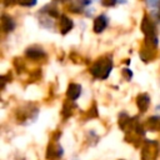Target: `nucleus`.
Listing matches in <instances>:
<instances>
[{
	"instance_id": "f03ea898",
	"label": "nucleus",
	"mask_w": 160,
	"mask_h": 160,
	"mask_svg": "<svg viewBox=\"0 0 160 160\" xmlns=\"http://www.w3.org/2000/svg\"><path fill=\"white\" fill-rule=\"evenodd\" d=\"M159 154V144L156 141H146L142 150H141V158L142 160H155Z\"/></svg>"
},
{
	"instance_id": "6e6552de",
	"label": "nucleus",
	"mask_w": 160,
	"mask_h": 160,
	"mask_svg": "<svg viewBox=\"0 0 160 160\" xmlns=\"http://www.w3.org/2000/svg\"><path fill=\"white\" fill-rule=\"evenodd\" d=\"M61 156H62V148L58 144H51L48 149L46 158L51 160H56V159H60Z\"/></svg>"
},
{
	"instance_id": "1a4fd4ad",
	"label": "nucleus",
	"mask_w": 160,
	"mask_h": 160,
	"mask_svg": "<svg viewBox=\"0 0 160 160\" xmlns=\"http://www.w3.org/2000/svg\"><path fill=\"white\" fill-rule=\"evenodd\" d=\"M80 94H81V86L78 85V84L71 82V84L69 85V88H68V91H66L68 98H69L71 101H75V100L80 96Z\"/></svg>"
},
{
	"instance_id": "ddd939ff",
	"label": "nucleus",
	"mask_w": 160,
	"mask_h": 160,
	"mask_svg": "<svg viewBox=\"0 0 160 160\" xmlns=\"http://www.w3.org/2000/svg\"><path fill=\"white\" fill-rule=\"evenodd\" d=\"M36 2L38 0H19V5L25 8H32L34 5H36Z\"/></svg>"
},
{
	"instance_id": "9d476101",
	"label": "nucleus",
	"mask_w": 160,
	"mask_h": 160,
	"mask_svg": "<svg viewBox=\"0 0 160 160\" xmlns=\"http://www.w3.org/2000/svg\"><path fill=\"white\" fill-rule=\"evenodd\" d=\"M150 104V98L148 94H140L138 96V108L140 109V111H146Z\"/></svg>"
},
{
	"instance_id": "9b49d317",
	"label": "nucleus",
	"mask_w": 160,
	"mask_h": 160,
	"mask_svg": "<svg viewBox=\"0 0 160 160\" xmlns=\"http://www.w3.org/2000/svg\"><path fill=\"white\" fill-rule=\"evenodd\" d=\"M39 12L45 14V15H49V16H51V18H58V16H59V11H58V9H56V6H55L54 4H48V5H45Z\"/></svg>"
},
{
	"instance_id": "39448f33",
	"label": "nucleus",
	"mask_w": 160,
	"mask_h": 160,
	"mask_svg": "<svg viewBox=\"0 0 160 160\" xmlns=\"http://www.w3.org/2000/svg\"><path fill=\"white\" fill-rule=\"evenodd\" d=\"M106 26H108V18H106L104 14H101V15H99V16L95 18L94 25H92L94 32L100 34V32H102V31L106 29Z\"/></svg>"
},
{
	"instance_id": "7ed1b4c3",
	"label": "nucleus",
	"mask_w": 160,
	"mask_h": 160,
	"mask_svg": "<svg viewBox=\"0 0 160 160\" xmlns=\"http://www.w3.org/2000/svg\"><path fill=\"white\" fill-rule=\"evenodd\" d=\"M140 28H141V31L145 34V38H156V26L148 15L142 18Z\"/></svg>"
},
{
	"instance_id": "a211bd4d",
	"label": "nucleus",
	"mask_w": 160,
	"mask_h": 160,
	"mask_svg": "<svg viewBox=\"0 0 160 160\" xmlns=\"http://www.w3.org/2000/svg\"><path fill=\"white\" fill-rule=\"evenodd\" d=\"M155 15H158V19L160 20V5H159V10H158V12H156Z\"/></svg>"
},
{
	"instance_id": "0eeeda50",
	"label": "nucleus",
	"mask_w": 160,
	"mask_h": 160,
	"mask_svg": "<svg viewBox=\"0 0 160 160\" xmlns=\"http://www.w3.org/2000/svg\"><path fill=\"white\" fill-rule=\"evenodd\" d=\"M25 55H26L29 59H32V60H39V59L45 58V51H44L41 48H38V46H31V48H28V49H26Z\"/></svg>"
},
{
	"instance_id": "f8f14e48",
	"label": "nucleus",
	"mask_w": 160,
	"mask_h": 160,
	"mask_svg": "<svg viewBox=\"0 0 160 160\" xmlns=\"http://www.w3.org/2000/svg\"><path fill=\"white\" fill-rule=\"evenodd\" d=\"M40 24H41V26H44L46 29H52V21L50 20L49 15H45V18H42L40 20Z\"/></svg>"
},
{
	"instance_id": "2eb2a0df",
	"label": "nucleus",
	"mask_w": 160,
	"mask_h": 160,
	"mask_svg": "<svg viewBox=\"0 0 160 160\" xmlns=\"http://www.w3.org/2000/svg\"><path fill=\"white\" fill-rule=\"evenodd\" d=\"M101 5L102 6H106V8H111V6H115L118 0H100Z\"/></svg>"
},
{
	"instance_id": "f257e3e1",
	"label": "nucleus",
	"mask_w": 160,
	"mask_h": 160,
	"mask_svg": "<svg viewBox=\"0 0 160 160\" xmlns=\"http://www.w3.org/2000/svg\"><path fill=\"white\" fill-rule=\"evenodd\" d=\"M111 69H112V60L110 56H105L92 64V66L90 68V72L92 74L94 78L106 79L109 76Z\"/></svg>"
},
{
	"instance_id": "4468645a",
	"label": "nucleus",
	"mask_w": 160,
	"mask_h": 160,
	"mask_svg": "<svg viewBox=\"0 0 160 160\" xmlns=\"http://www.w3.org/2000/svg\"><path fill=\"white\" fill-rule=\"evenodd\" d=\"M145 2H146V5H148L149 8H151V9H156V8H159V5H160V0H145Z\"/></svg>"
},
{
	"instance_id": "20e7f679",
	"label": "nucleus",
	"mask_w": 160,
	"mask_h": 160,
	"mask_svg": "<svg viewBox=\"0 0 160 160\" xmlns=\"http://www.w3.org/2000/svg\"><path fill=\"white\" fill-rule=\"evenodd\" d=\"M59 28H60V32L62 35H66L72 28H74V22L72 20L66 16V15H60V22H59Z\"/></svg>"
},
{
	"instance_id": "f3484780",
	"label": "nucleus",
	"mask_w": 160,
	"mask_h": 160,
	"mask_svg": "<svg viewBox=\"0 0 160 160\" xmlns=\"http://www.w3.org/2000/svg\"><path fill=\"white\" fill-rule=\"evenodd\" d=\"M2 4L5 6H12L14 4H19V0H2Z\"/></svg>"
},
{
	"instance_id": "6ab92c4d",
	"label": "nucleus",
	"mask_w": 160,
	"mask_h": 160,
	"mask_svg": "<svg viewBox=\"0 0 160 160\" xmlns=\"http://www.w3.org/2000/svg\"><path fill=\"white\" fill-rule=\"evenodd\" d=\"M55 1H58V2H66L68 0H55Z\"/></svg>"
},
{
	"instance_id": "dca6fc26",
	"label": "nucleus",
	"mask_w": 160,
	"mask_h": 160,
	"mask_svg": "<svg viewBox=\"0 0 160 160\" xmlns=\"http://www.w3.org/2000/svg\"><path fill=\"white\" fill-rule=\"evenodd\" d=\"M122 75H124V78H125L126 80H130V79L132 78V72H131V70H129V69H124V70H122Z\"/></svg>"
},
{
	"instance_id": "423d86ee",
	"label": "nucleus",
	"mask_w": 160,
	"mask_h": 160,
	"mask_svg": "<svg viewBox=\"0 0 160 160\" xmlns=\"http://www.w3.org/2000/svg\"><path fill=\"white\" fill-rule=\"evenodd\" d=\"M1 29L4 32H11L15 29V21L10 15L8 14L1 15Z\"/></svg>"
}]
</instances>
